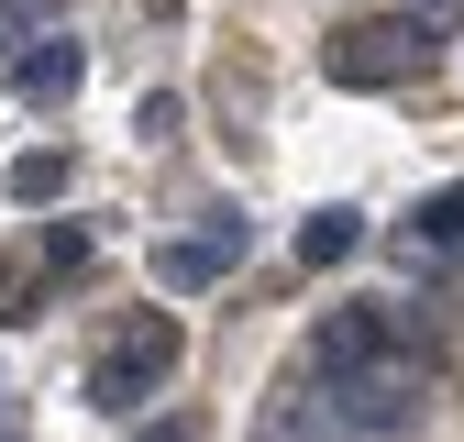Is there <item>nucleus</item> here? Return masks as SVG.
I'll list each match as a JSON object with an SVG mask.
<instances>
[{
    "label": "nucleus",
    "mask_w": 464,
    "mask_h": 442,
    "mask_svg": "<svg viewBox=\"0 0 464 442\" xmlns=\"http://www.w3.org/2000/svg\"><path fill=\"white\" fill-rule=\"evenodd\" d=\"M67 276H89V233H78V221H44V244L12 265V276H0V321H44V288H67Z\"/></svg>",
    "instance_id": "4"
},
{
    "label": "nucleus",
    "mask_w": 464,
    "mask_h": 442,
    "mask_svg": "<svg viewBox=\"0 0 464 442\" xmlns=\"http://www.w3.org/2000/svg\"><path fill=\"white\" fill-rule=\"evenodd\" d=\"M78 78H89V44H78V34H34V44L12 55V89H23L34 110H67Z\"/></svg>",
    "instance_id": "6"
},
{
    "label": "nucleus",
    "mask_w": 464,
    "mask_h": 442,
    "mask_svg": "<svg viewBox=\"0 0 464 442\" xmlns=\"http://www.w3.org/2000/svg\"><path fill=\"white\" fill-rule=\"evenodd\" d=\"M144 442H199V431H188V420H166V431H144Z\"/></svg>",
    "instance_id": "14"
},
{
    "label": "nucleus",
    "mask_w": 464,
    "mask_h": 442,
    "mask_svg": "<svg viewBox=\"0 0 464 442\" xmlns=\"http://www.w3.org/2000/svg\"><path fill=\"white\" fill-rule=\"evenodd\" d=\"M0 188H12L23 210H55V199H67V144H34V155H12V178H0Z\"/></svg>",
    "instance_id": "9"
},
{
    "label": "nucleus",
    "mask_w": 464,
    "mask_h": 442,
    "mask_svg": "<svg viewBox=\"0 0 464 442\" xmlns=\"http://www.w3.org/2000/svg\"><path fill=\"white\" fill-rule=\"evenodd\" d=\"M34 34H55V23H44V0H0V55H23Z\"/></svg>",
    "instance_id": "12"
},
{
    "label": "nucleus",
    "mask_w": 464,
    "mask_h": 442,
    "mask_svg": "<svg viewBox=\"0 0 464 442\" xmlns=\"http://www.w3.org/2000/svg\"><path fill=\"white\" fill-rule=\"evenodd\" d=\"M178 354H188V332H178V310H133L122 332L100 343V365H89V409H111V420H133L166 376H178Z\"/></svg>",
    "instance_id": "2"
},
{
    "label": "nucleus",
    "mask_w": 464,
    "mask_h": 442,
    "mask_svg": "<svg viewBox=\"0 0 464 442\" xmlns=\"http://www.w3.org/2000/svg\"><path fill=\"white\" fill-rule=\"evenodd\" d=\"M0 442H23V409H12V399H0Z\"/></svg>",
    "instance_id": "13"
},
{
    "label": "nucleus",
    "mask_w": 464,
    "mask_h": 442,
    "mask_svg": "<svg viewBox=\"0 0 464 442\" xmlns=\"http://www.w3.org/2000/svg\"><path fill=\"white\" fill-rule=\"evenodd\" d=\"M321 78H332V89H410V78H431V23H420V12H398V23H343V34L321 44Z\"/></svg>",
    "instance_id": "3"
},
{
    "label": "nucleus",
    "mask_w": 464,
    "mask_h": 442,
    "mask_svg": "<svg viewBox=\"0 0 464 442\" xmlns=\"http://www.w3.org/2000/svg\"><path fill=\"white\" fill-rule=\"evenodd\" d=\"M232 265H244V221L210 210V233H166V244H155V288H166V299H199V288H221Z\"/></svg>",
    "instance_id": "5"
},
{
    "label": "nucleus",
    "mask_w": 464,
    "mask_h": 442,
    "mask_svg": "<svg viewBox=\"0 0 464 442\" xmlns=\"http://www.w3.org/2000/svg\"><path fill=\"white\" fill-rule=\"evenodd\" d=\"M343 255H365V210H343V199H332V210L299 221V265H343Z\"/></svg>",
    "instance_id": "8"
},
{
    "label": "nucleus",
    "mask_w": 464,
    "mask_h": 442,
    "mask_svg": "<svg viewBox=\"0 0 464 442\" xmlns=\"http://www.w3.org/2000/svg\"><path fill=\"white\" fill-rule=\"evenodd\" d=\"M410 221H420V244H464V188H431Z\"/></svg>",
    "instance_id": "10"
},
{
    "label": "nucleus",
    "mask_w": 464,
    "mask_h": 442,
    "mask_svg": "<svg viewBox=\"0 0 464 442\" xmlns=\"http://www.w3.org/2000/svg\"><path fill=\"white\" fill-rule=\"evenodd\" d=\"M376 354H398V343H387V310H332V321L310 332V365H321V376H354V365H376Z\"/></svg>",
    "instance_id": "7"
},
{
    "label": "nucleus",
    "mask_w": 464,
    "mask_h": 442,
    "mask_svg": "<svg viewBox=\"0 0 464 442\" xmlns=\"http://www.w3.org/2000/svg\"><path fill=\"white\" fill-rule=\"evenodd\" d=\"M321 409V442H398V431H420V354H376L354 376H332V399Z\"/></svg>",
    "instance_id": "1"
},
{
    "label": "nucleus",
    "mask_w": 464,
    "mask_h": 442,
    "mask_svg": "<svg viewBox=\"0 0 464 442\" xmlns=\"http://www.w3.org/2000/svg\"><path fill=\"white\" fill-rule=\"evenodd\" d=\"M178 122H188V100H178V89H144V110H133V133H144V144H166Z\"/></svg>",
    "instance_id": "11"
}]
</instances>
